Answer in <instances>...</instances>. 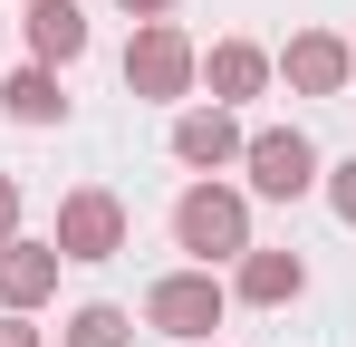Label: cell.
<instances>
[{"label": "cell", "instance_id": "cell-2", "mask_svg": "<svg viewBox=\"0 0 356 347\" xmlns=\"http://www.w3.org/2000/svg\"><path fill=\"white\" fill-rule=\"evenodd\" d=\"M241 164H250V193L260 203H298L318 183V145L298 125H260V135H241Z\"/></svg>", "mask_w": 356, "mask_h": 347}, {"label": "cell", "instance_id": "cell-10", "mask_svg": "<svg viewBox=\"0 0 356 347\" xmlns=\"http://www.w3.org/2000/svg\"><path fill=\"white\" fill-rule=\"evenodd\" d=\"M49 280H58V251H39V241H0V299H10V309H29Z\"/></svg>", "mask_w": 356, "mask_h": 347}, {"label": "cell", "instance_id": "cell-11", "mask_svg": "<svg viewBox=\"0 0 356 347\" xmlns=\"http://www.w3.org/2000/svg\"><path fill=\"white\" fill-rule=\"evenodd\" d=\"M174 155H183V164H232V155H241V125L222 107H202V116L174 125Z\"/></svg>", "mask_w": 356, "mask_h": 347}, {"label": "cell", "instance_id": "cell-14", "mask_svg": "<svg viewBox=\"0 0 356 347\" xmlns=\"http://www.w3.org/2000/svg\"><path fill=\"white\" fill-rule=\"evenodd\" d=\"M327 203H337V222H356V155L327 174Z\"/></svg>", "mask_w": 356, "mask_h": 347}, {"label": "cell", "instance_id": "cell-4", "mask_svg": "<svg viewBox=\"0 0 356 347\" xmlns=\"http://www.w3.org/2000/svg\"><path fill=\"white\" fill-rule=\"evenodd\" d=\"M145 328H164V338H202V328H222V280L212 270H174V280L145 289Z\"/></svg>", "mask_w": 356, "mask_h": 347}, {"label": "cell", "instance_id": "cell-12", "mask_svg": "<svg viewBox=\"0 0 356 347\" xmlns=\"http://www.w3.org/2000/svg\"><path fill=\"white\" fill-rule=\"evenodd\" d=\"M202 77H212V97H222V107H232V97H250V87H260V77H270V58L250 49V39H222V49H212V68H202Z\"/></svg>", "mask_w": 356, "mask_h": 347}, {"label": "cell", "instance_id": "cell-7", "mask_svg": "<svg viewBox=\"0 0 356 347\" xmlns=\"http://www.w3.org/2000/svg\"><path fill=\"white\" fill-rule=\"evenodd\" d=\"M308 289V261L298 251H241V299H260V309H280Z\"/></svg>", "mask_w": 356, "mask_h": 347}, {"label": "cell", "instance_id": "cell-18", "mask_svg": "<svg viewBox=\"0 0 356 347\" xmlns=\"http://www.w3.org/2000/svg\"><path fill=\"white\" fill-rule=\"evenodd\" d=\"M347 58H356V49H347Z\"/></svg>", "mask_w": 356, "mask_h": 347}, {"label": "cell", "instance_id": "cell-16", "mask_svg": "<svg viewBox=\"0 0 356 347\" xmlns=\"http://www.w3.org/2000/svg\"><path fill=\"white\" fill-rule=\"evenodd\" d=\"M0 347H39V328H19V318H0Z\"/></svg>", "mask_w": 356, "mask_h": 347}, {"label": "cell", "instance_id": "cell-5", "mask_svg": "<svg viewBox=\"0 0 356 347\" xmlns=\"http://www.w3.org/2000/svg\"><path fill=\"white\" fill-rule=\"evenodd\" d=\"M125 251V203L116 193H67L58 203V261H116Z\"/></svg>", "mask_w": 356, "mask_h": 347}, {"label": "cell", "instance_id": "cell-3", "mask_svg": "<svg viewBox=\"0 0 356 347\" xmlns=\"http://www.w3.org/2000/svg\"><path fill=\"white\" fill-rule=\"evenodd\" d=\"M125 87H135V97H183V87H193V39H183L174 20H145V29H135Z\"/></svg>", "mask_w": 356, "mask_h": 347}, {"label": "cell", "instance_id": "cell-13", "mask_svg": "<svg viewBox=\"0 0 356 347\" xmlns=\"http://www.w3.org/2000/svg\"><path fill=\"white\" fill-rule=\"evenodd\" d=\"M125 338H135V318H125L116 299H87V309L67 318V338H58V347H125Z\"/></svg>", "mask_w": 356, "mask_h": 347}, {"label": "cell", "instance_id": "cell-9", "mask_svg": "<svg viewBox=\"0 0 356 347\" xmlns=\"http://www.w3.org/2000/svg\"><path fill=\"white\" fill-rule=\"evenodd\" d=\"M347 68H356V58L337 49V39H289V87H298V97H337Z\"/></svg>", "mask_w": 356, "mask_h": 347}, {"label": "cell", "instance_id": "cell-6", "mask_svg": "<svg viewBox=\"0 0 356 347\" xmlns=\"http://www.w3.org/2000/svg\"><path fill=\"white\" fill-rule=\"evenodd\" d=\"M29 49H39V68L87 58V10L77 0H29Z\"/></svg>", "mask_w": 356, "mask_h": 347}, {"label": "cell", "instance_id": "cell-1", "mask_svg": "<svg viewBox=\"0 0 356 347\" xmlns=\"http://www.w3.org/2000/svg\"><path fill=\"white\" fill-rule=\"evenodd\" d=\"M174 241L212 270V261H241L250 251V213H241V193H222V183H193L174 203Z\"/></svg>", "mask_w": 356, "mask_h": 347}, {"label": "cell", "instance_id": "cell-17", "mask_svg": "<svg viewBox=\"0 0 356 347\" xmlns=\"http://www.w3.org/2000/svg\"><path fill=\"white\" fill-rule=\"evenodd\" d=\"M116 10H145V20H164V10H183V0H116Z\"/></svg>", "mask_w": 356, "mask_h": 347}, {"label": "cell", "instance_id": "cell-15", "mask_svg": "<svg viewBox=\"0 0 356 347\" xmlns=\"http://www.w3.org/2000/svg\"><path fill=\"white\" fill-rule=\"evenodd\" d=\"M10 222H19V183L0 174V241H10Z\"/></svg>", "mask_w": 356, "mask_h": 347}, {"label": "cell", "instance_id": "cell-8", "mask_svg": "<svg viewBox=\"0 0 356 347\" xmlns=\"http://www.w3.org/2000/svg\"><path fill=\"white\" fill-rule=\"evenodd\" d=\"M0 107L19 116V125H67V97H58V68H19V77H0Z\"/></svg>", "mask_w": 356, "mask_h": 347}]
</instances>
